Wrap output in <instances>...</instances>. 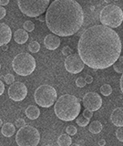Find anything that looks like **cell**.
Returning <instances> with one entry per match:
<instances>
[{
    "mask_svg": "<svg viewBox=\"0 0 123 146\" xmlns=\"http://www.w3.org/2000/svg\"><path fill=\"white\" fill-rule=\"evenodd\" d=\"M122 44L120 36L110 27L96 25L82 33L77 52L82 61L91 68L104 70L120 58Z\"/></svg>",
    "mask_w": 123,
    "mask_h": 146,
    "instance_id": "1",
    "label": "cell"
},
{
    "mask_svg": "<svg viewBox=\"0 0 123 146\" xmlns=\"http://www.w3.org/2000/svg\"><path fill=\"white\" fill-rule=\"evenodd\" d=\"M83 22V9L75 0H55L46 13V23L48 29L58 36L76 34Z\"/></svg>",
    "mask_w": 123,
    "mask_h": 146,
    "instance_id": "2",
    "label": "cell"
},
{
    "mask_svg": "<svg viewBox=\"0 0 123 146\" xmlns=\"http://www.w3.org/2000/svg\"><path fill=\"white\" fill-rule=\"evenodd\" d=\"M81 110L80 100L76 96L64 94L55 102L54 111L59 120L71 121L79 115Z\"/></svg>",
    "mask_w": 123,
    "mask_h": 146,
    "instance_id": "3",
    "label": "cell"
},
{
    "mask_svg": "<svg viewBox=\"0 0 123 146\" xmlns=\"http://www.w3.org/2000/svg\"><path fill=\"white\" fill-rule=\"evenodd\" d=\"M99 20L103 26L115 29L123 22V11L116 5L109 4L104 7L99 14Z\"/></svg>",
    "mask_w": 123,
    "mask_h": 146,
    "instance_id": "4",
    "label": "cell"
},
{
    "mask_svg": "<svg viewBox=\"0 0 123 146\" xmlns=\"http://www.w3.org/2000/svg\"><path fill=\"white\" fill-rule=\"evenodd\" d=\"M36 59L28 53H20L13 58L12 68L17 74L20 76H28L36 70Z\"/></svg>",
    "mask_w": 123,
    "mask_h": 146,
    "instance_id": "5",
    "label": "cell"
},
{
    "mask_svg": "<svg viewBox=\"0 0 123 146\" xmlns=\"http://www.w3.org/2000/svg\"><path fill=\"white\" fill-rule=\"evenodd\" d=\"M50 0H17L20 11L25 16L36 17L47 10Z\"/></svg>",
    "mask_w": 123,
    "mask_h": 146,
    "instance_id": "6",
    "label": "cell"
},
{
    "mask_svg": "<svg viewBox=\"0 0 123 146\" xmlns=\"http://www.w3.org/2000/svg\"><path fill=\"white\" fill-rule=\"evenodd\" d=\"M39 141V131L30 125L19 128L16 135V141L18 146H38Z\"/></svg>",
    "mask_w": 123,
    "mask_h": 146,
    "instance_id": "7",
    "label": "cell"
},
{
    "mask_svg": "<svg viewBox=\"0 0 123 146\" xmlns=\"http://www.w3.org/2000/svg\"><path fill=\"white\" fill-rule=\"evenodd\" d=\"M58 97L57 91L52 86L45 84L36 90L34 98L36 104L43 108H49L56 102Z\"/></svg>",
    "mask_w": 123,
    "mask_h": 146,
    "instance_id": "8",
    "label": "cell"
},
{
    "mask_svg": "<svg viewBox=\"0 0 123 146\" xmlns=\"http://www.w3.org/2000/svg\"><path fill=\"white\" fill-rule=\"evenodd\" d=\"M27 95V88L23 82H14L8 88V96L14 102H21Z\"/></svg>",
    "mask_w": 123,
    "mask_h": 146,
    "instance_id": "9",
    "label": "cell"
},
{
    "mask_svg": "<svg viewBox=\"0 0 123 146\" xmlns=\"http://www.w3.org/2000/svg\"><path fill=\"white\" fill-rule=\"evenodd\" d=\"M85 64L79 54H70L65 59V68L67 71L72 74H77L83 70Z\"/></svg>",
    "mask_w": 123,
    "mask_h": 146,
    "instance_id": "10",
    "label": "cell"
},
{
    "mask_svg": "<svg viewBox=\"0 0 123 146\" xmlns=\"http://www.w3.org/2000/svg\"><path fill=\"white\" fill-rule=\"evenodd\" d=\"M82 102L86 109L91 111H96L101 108L102 99L97 92H88L84 95Z\"/></svg>",
    "mask_w": 123,
    "mask_h": 146,
    "instance_id": "11",
    "label": "cell"
},
{
    "mask_svg": "<svg viewBox=\"0 0 123 146\" xmlns=\"http://www.w3.org/2000/svg\"><path fill=\"white\" fill-rule=\"evenodd\" d=\"M12 38V31L7 24L0 23V47L7 45Z\"/></svg>",
    "mask_w": 123,
    "mask_h": 146,
    "instance_id": "12",
    "label": "cell"
},
{
    "mask_svg": "<svg viewBox=\"0 0 123 146\" xmlns=\"http://www.w3.org/2000/svg\"><path fill=\"white\" fill-rule=\"evenodd\" d=\"M44 45L49 50L57 49L60 45V38L55 34H48L44 39Z\"/></svg>",
    "mask_w": 123,
    "mask_h": 146,
    "instance_id": "13",
    "label": "cell"
},
{
    "mask_svg": "<svg viewBox=\"0 0 123 146\" xmlns=\"http://www.w3.org/2000/svg\"><path fill=\"white\" fill-rule=\"evenodd\" d=\"M110 120L115 126H123V107H118L114 110L110 115Z\"/></svg>",
    "mask_w": 123,
    "mask_h": 146,
    "instance_id": "14",
    "label": "cell"
},
{
    "mask_svg": "<svg viewBox=\"0 0 123 146\" xmlns=\"http://www.w3.org/2000/svg\"><path fill=\"white\" fill-rule=\"evenodd\" d=\"M14 39L17 44H24L28 39V34L25 29H17L14 33Z\"/></svg>",
    "mask_w": 123,
    "mask_h": 146,
    "instance_id": "15",
    "label": "cell"
},
{
    "mask_svg": "<svg viewBox=\"0 0 123 146\" xmlns=\"http://www.w3.org/2000/svg\"><path fill=\"white\" fill-rule=\"evenodd\" d=\"M1 132L5 137H11L16 132V126L11 122H6L2 125Z\"/></svg>",
    "mask_w": 123,
    "mask_h": 146,
    "instance_id": "16",
    "label": "cell"
},
{
    "mask_svg": "<svg viewBox=\"0 0 123 146\" xmlns=\"http://www.w3.org/2000/svg\"><path fill=\"white\" fill-rule=\"evenodd\" d=\"M26 115L30 120H36V119H38L39 117L40 111L35 105H29L26 110Z\"/></svg>",
    "mask_w": 123,
    "mask_h": 146,
    "instance_id": "17",
    "label": "cell"
},
{
    "mask_svg": "<svg viewBox=\"0 0 123 146\" xmlns=\"http://www.w3.org/2000/svg\"><path fill=\"white\" fill-rule=\"evenodd\" d=\"M102 123L99 121H93L92 122L89 123V131L93 134H98L102 131Z\"/></svg>",
    "mask_w": 123,
    "mask_h": 146,
    "instance_id": "18",
    "label": "cell"
},
{
    "mask_svg": "<svg viewBox=\"0 0 123 146\" xmlns=\"http://www.w3.org/2000/svg\"><path fill=\"white\" fill-rule=\"evenodd\" d=\"M72 143V139L68 134H61L58 138V146H70Z\"/></svg>",
    "mask_w": 123,
    "mask_h": 146,
    "instance_id": "19",
    "label": "cell"
},
{
    "mask_svg": "<svg viewBox=\"0 0 123 146\" xmlns=\"http://www.w3.org/2000/svg\"><path fill=\"white\" fill-rule=\"evenodd\" d=\"M112 66L114 68V70L117 73H123V56H120V58L117 59V61Z\"/></svg>",
    "mask_w": 123,
    "mask_h": 146,
    "instance_id": "20",
    "label": "cell"
},
{
    "mask_svg": "<svg viewBox=\"0 0 123 146\" xmlns=\"http://www.w3.org/2000/svg\"><path fill=\"white\" fill-rule=\"evenodd\" d=\"M76 122L77 124L80 127H85L88 124H89V119L85 118L83 115H79L76 118Z\"/></svg>",
    "mask_w": 123,
    "mask_h": 146,
    "instance_id": "21",
    "label": "cell"
},
{
    "mask_svg": "<svg viewBox=\"0 0 123 146\" xmlns=\"http://www.w3.org/2000/svg\"><path fill=\"white\" fill-rule=\"evenodd\" d=\"M100 92H101L102 95L104 96H109L111 93H112V88L111 86L109 84H104L101 86V88H100Z\"/></svg>",
    "mask_w": 123,
    "mask_h": 146,
    "instance_id": "22",
    "label": "cell"
},
{
    "mask_svg": "<svg viewBox=\"0 0 123 146\" xmlns=\"http://www.w3.org/2000/svg\"><path fill=\"white\" fill-rule=\"evenodd\" d=\"M40 49V45L36 41H32L28 45V50L32 53H38Z\"/></svg>",
    "mask_w": 123,
    "mask_h": 146,
    "instance_id": "23",
    "label": "cell"
},
{
    "mask_svg": "<svg viewBox=\"0 0 123 146\" xmlns=\"http://www.w3.org/2000/svg\"><path fill=\"white\" fill-rule=\"evenodd\" d=\"M23 27H24V29L26 32H32L35 29V25H34V23L32 21L27 20V21H26L24 23V26H23Z\"/></svg>",
    "mask_w": 123,
    "mask_h": 146,
    "instance_id": "24",
    "label": "cell"
},
{
    "mask_svg": "<svg viewBox=\"0 0 123 146\" xmlns=\"http://www.w3.org/2000/svg\"><path fill=\"white\" fill-rule=\"evenodd\" d=\"M66 131H67V134H68L69 136H73V135H75L77 133V128L75 126H73V125H69V126H67V129H66Z\"/></svg>",
    "mask_w": 123,
    "mask_h": 146,
    "instance_id": "25",
    "label": "cell"
},
{
    "mask_svg": "<svg viewBox=\"0 0 123 146\" xmlns=\"http://www.w3.org/2000/svg\"><path fill=\"white\" fill-rule=\"evenodd\" d=\"M86 81H85V79L82 77H79L76 80V85L79 87V88H83V87L86 86Z\"/></svg>",
    "mask_w": 123,
    "mask_h": 146,
    "instance_id": "26",
    "label": "cell"
},
{
    "mask_svg": "<svg viewBox=\"0 0 123 146\" xmlns=\"http://www.w3.org/2000/svg\"><path fill=\"white\" fill-rule=\"evenodd\" d=\"M116 136L118 140L123 143V126L122 127H118V129L116 131Z\"/></svg>",
    "mask_w": 123,
    "mask_h": 146,
    "instance_id": "27",
    "label": "cell"
},
{
    "mask_svg": "<svg viewBox=\"0 0 123 146\" xmlns=\"http://www.w3.org/2000/svg\"><path fill=\"white\" fill-rule=\"evenodd\" d=\"M14 80H15V77L12 74H7L5 76V82H6L7 84L11 85L12 83H14Z\"/></svg>",
    "mask_w": 123,
    "mask_h": 146,
    "instance_id": "28",
    "label": "cell"
},
{
    "mask_svg": "<svg viewBox=\"0 0 123 146\" xmlns=\"http://www.w3.org/2000/svg\"><path fill=\"white\" fill-rule=\"evenodd\" d=\"M85 118H87V119H89V120H90V118L93 116V111H89V110H88V109H86V110H84V111H83V114H82Z\"/></svg>",
    "mask_w": 123,
    "mask_h": 146,
    "instance_id": "29",
    "label": "cell"
},
{
    "mask_svg": "<svg viewBox=\"0 0 123 146\" xmlns=\"http://www.w3.org/2000/svg\"><path fill=\"white\" fill-rule=\"evenodd\" d=\"M62 54L63 55H65V56H69L70 54H72V49L69 48V47H64L63 48H62Z\"/></svg>",
    "mask_w": 123,
    "mask_h": 146,
    "instance_id": "30",
    "label": "cell"
},
{
    "mask_svg": "<svg viewBox=\"0 0 123 146\" xmlns=\"http://www.w3.org/2000/svg\"><path fill=\"white\" fill-rule=\"evenodd\" d=\"M15 124H16L17 127L21 128V127L26 125V121L23 120V119H17V120L16 121V122H15Z\"/></svg>",
    "mask_w": 123,
    "mask_h": 146,
    "instance_id": "31",
    "label": "cell"
},
{
    "mask_svg": "<svg viewBox=\"0 0 123 146\" xmlns=\"http://www.w3.org/2000/svg\"><path fill=\"white\" fill-rule=\"evenodd\" d=\"M6 15H7V10H6V8L3 7L2 6H0V19H2V18H4Z\"/></svg>",
    "mask_w": 123,
    "mask_h": 146,
    "instance_id": "32",
    "label": "cell"
},
{
    "mask_svg": "<svg viewBox=\"0 0 123 146\" xmlns=\"http://www.w3.org/2000/svg\"><path fill=\"white\" fill-rule=\"evenodd\" d=\"M85 81H86L87 84H91L93 82V78H92V76L87 75L86 78H85Z\"/></svg>",
    "mask_w": 123,
    "mask_h": 146,
    "instance_id": "33",
    "label": "cell"
},
{
    "mask_svg": "<svg viewBox=\"0 0 123 146\" xmlns=\"http://www.w3.org/2000/svg\"><path fill=\"white\" fill-rule=\"evenodd\" d=\"M5 91V85L2 82V80H0V96H1Z\"/></svg>",
    "mask_w": 123,
    "mask_h": 146,
    "instance_id": "34",
    "label": "cell"
},
{
    "mask_svg": "<svg viewBox=\"0 0 123 146\" xmlns=\"http://www.w3.org/2000/svg\"><path fill=\"white\" fill-rule=\"evenodd\" d=\"M9 3V0H0V6H7Z\"/></svg>",
    "mask_w": 123,
    "mask_h": 146,
    "instance_id": "35",
    "label": "cell"
},
{
    "mask_svg": "<svg viewBox=\"0 0 123 146\" xmlns=\"http://www.w3.org/2000/svg\"><path fill=\"white\" fill-rule=\"evenodd\" d=\"M120 90H121V92L123 93V73H122V76L120 78Z\"/></svg>",
    "mask_w": 123,
    "mask_h": 146,
    "instance_id": "36",
    "label": "cell"
},
{
    "mask_svg": "<svg viewBox=\"0 0 123 146\" xmlns=\"http://www.w3.org/2000/svg\"><path fill=\"white\" fill-rule=\"evenodd\" d=\"M98 143H99V146H105V144H106V141H105L104 139H101V140L99 141Z\"/></svg>",
    "mask_w": 123,
    "mask_h": 146,
    "instance_id": "37",
    "label": "cell"
},
{
    "mask_svg": "<svg viewBox=\"0 0 123 146\" xmlns=\"http://www.w3.org/2000/svg\"><path fill=\"white\" fill-rule=\"evenodd\" d=\"M2 48H3V50H7V48H8L7 45H4V46H2Z\"/></svg>",
    "mask_w": 123,
    "mask_h": 146,
    "instance_id": "38",
    "label": "cell"
},
{
    "mask_svg": "<svg viewBox=\"0 0 123 146\" xmlns=\"http://www.w3.org/2000/svg\"><path fill=\"white\" fill-rule=\"evenodd\" d=\"M70 146H79V145L77 144V143H71V144H70Z\"/></svg>",
    "mask_w": 123,
    "mask_h": 146,
    "instance_id": "39",
    "label": "cell"
},
{
    "mask_svg": "<svg viewBox=\"0 0 123 146\" xmlns=\"http://www.w3.org/2000/svg\"><path fill=\"white\" fill-rule=\"evenodd\" d=\"M104 1L106 2V3H110V2L112 1V0H104Z\"/></svg>",
    "mask_w": 123,
    "mask_h": 146,
    "instance_id": "40",
    "label": "cell"
},
{
    "mask_svg": "<svg viewBox=\"0 0 123 146\" xmlns=\"http://www.w3.org/2000/svg\"><path fill=\"white\" fill-rule=\"evenodd\" d=\"M2 125H3V121L1 119H0V127H2Z\"/></svg>",
    "mask_w": 123,
    "mask_h": 146,
    "instance_id": "41",
    "label": "cell"
},
{
    "mask_svg": "<svg viewBox=\"0 0 123 146\" xmlns=\"http://www.w3.org/2000/svg\"><path fill=\"white\" fill-rule=\"evenodd\" d=\"M46 146H55V145H50V144H48V145H46Z\"/></svg>",
    "mask_w": 123,
    "mask_h": 146,
    "instance_id": "42",
    "label": "cell"
},
{
    "mask_svg": "<svg viewBox=\"0 0 123 146\" xmlns=\"http://www.w3.org/2000/svg\"><path fill=\"white\" fill-rule=\"evenodd\" d=\"M0 68H1V64H0Z\"/></svg>",
    "mask_w": 123,
    "mask_h": 146,
    "instance_id": "43",
    "label": "cell"
},
{
    "mask_svg": "<svg viewBox=\"0 0 123 146\" xmlns=\"http://www.w3.org/2000/svg\"><path fill=\"white\" fill-rule=\"evenodd\" d=\"M116 1H118V0H116Z\"/></svg>",
    "mask_w": 123,
    "mask_h": 146,
    "instance_id": "44",
    "label": "cell"
},
{
    "mask_svg": "<svg viewBox=\"0 0 123 146\" xmlns=\"http://www.w3.org/2000/svg\"><path fill=\"white\" fill-rule=\"evenodd\" d=\"M54 1H55V0H54Z\"/></svg>",
    "mask_w": 123,
    "mask_h": 146,
    "instance_id": "45",
    "label": "cell"
}]
</instances>
